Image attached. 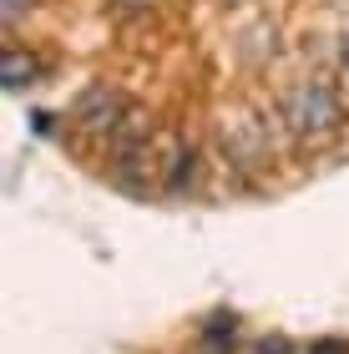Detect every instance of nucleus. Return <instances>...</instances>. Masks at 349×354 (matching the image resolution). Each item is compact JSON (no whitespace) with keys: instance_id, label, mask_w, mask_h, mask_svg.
<instances>
[{"instance_id":"nucleus-9","label":"nucleus","mask_w":349,"mask_h":354,"mask_svg":"<svg viewBox=\"0 0 349 354\" xmlns=\"http://www.w3.org/2000/svg\"><path fill=\"white\" fill-rule=\"evenodd\" d=\"M30 10H36V0H6V6H0V21H6V30H10V36L21 30V21H26Z\"/></svg>"},{"instance_id":"nucleus-6","label":"nucleus","mask_w":349,"mask_h":354,"mask_svg":"<svg viewBox=\"0 0 349 354\" xmlns=\"http://www.w3.org/2000/svg\"><path fill=\"white\" fill-rule=\"evenodd\" d=\"M238 339H243V324H238V314H228V309H218L198 324V344L213 349V354H233Z\"/></svg>"},{"instance_id":"nucleus-2","label":"nucleus","mask_w":349,"mask_h":354,"mask_svg":"<svg viewBox=\"0 0 349 354\" xmlns=\"http://www.w3.org/2000/svg\"><path fill=\"white\" fill-rule=\"evenodd\" d=\"M274 127L279 122H263L253 117V111H228L223 122H218V152H223L228 172L248 177V172H263L274 167Z\"/></svg>"},{"instance_id":"nucleus-11","label":"nucleus","mask_w":349,"mask_h":354,"mask_svg":"<svg viewBox=\"0 0 349 354\" xmlns=\"http://www.w3.org/2000/svg\"><path fill=\"white\" fill-rule=\"evenodd\" d=\"M304 354H349V339H334V334H324V339H314Z\"/></svg>"},{"instance_id":"nucleus-3","label":"nucleus","mask_w":349,"mask_h":354,"mask_svg":"<svg viewBox=\"0 0 349 354\" xmlns=\"http://www.w3.org/2000/svg\"><path fill=\"white\" fill-rule=\"evenodd\" d=\"M126 106H132V96L117 91L112 82H97V86H86L82 96L71 102V127L82 137H112L117 132V122L126 117Z\"/></svg>"},{"instance_id":"nucleus-4","label":"nucleus","mask_w":349,"mask_h":354,"mask_svg":"<svg viewBox=\"0 0 349 354\" xmlns=\"http://www.w3.org/2000/svg\"><path fill=\"white\" fill-rule=\"evenodd\" d=\"M41 82H46V61L10 36L6 46H0V86H6L10 96H21L30 86H41Z\"/></svg>"},{"instance_id":"nucleus-8","label":"nucleus","mask_w":349,"mask_h":354,"mask_svg":"<svg viewBox=\"0 0 349 354\" xmlns=\"http://www.w3.org/2000/svg\"><path fill=\"white\" fill-rule=\"evenodd\" d=\"M248 354H299V344L289 339V334H274V329H268V334H258V339L248 344Z\"/></svg>"},{"instance_id":"nucleus-5","label":"nucleus","mask_w":349,"mask_h":354,"mask_svg":"<svg viewBox=\"0 0 349 354\" xmlns=\"http://www.w3.org/2000/svg\"><path fill=\"white\" fill-rule=\"evenodd\" d=\"M202 183V147L198 142H172L162 157V198H187Z\"/></svg>"},{"instance_id":"nucleus-1","label":"nucleus","mask_w":349,"mask_h":354,"mask_svg":"<svg viewBox=\"0 0 349 354\" xmlns=\"http://www.w3.org/2000/svg\"><path fill=\"white\" fill-rule=\"evenodd\" d=\"M274 122L279 132L304 152H319L329 142H339L349 132V106H344V91L324 76H299L274 96Z\"/></svg>"},{"instance_id":"nucleus-10","label":"nucleus","mask_w":349,"mask_h":354,"mask_svg":"<svg viewBox=\"0 0 349 354\" xmlns=\"http://www.w3.org/2000/svg\"><path fill=\"white\" fill-rule=\"evenodd\" d=\"M334 71H339V86L349 91V30H339V46H334Z\"/></svg>"},{"instance_id":"nucleus-12","label":"nucleus","mask_w":349,"mask_h":354,"mask_svg":"<svg viewBox=\"0 0 349 354\" xmlns=\"http://www.w3.org/2000/svg\"><path fill=\"white\" fill-rule=\"evenodd\" d=\"M193 354H213V349H202V344H198V349H193Z\"/></svg>"},{"instance_id":"nucleus-7","label":"nucleus","mask_w":349,"mask_h":354,"mask_svg":"<svg viewBox=\"0 0 349 354\" xmlns=\"http://www.w3.org/2000/svg\"><path fill=\"white\" fill-rule=\"evenodd\" d=\"M157 6L162 0H106V15L122 26H137V21H147V15H157Z\"/></svg>"}]
</instances>
